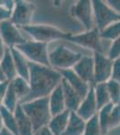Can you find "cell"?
Instances as JSON below:
<instances>
[{"instance_id": "26", "label": "cell", "mask_w": 120, "mask_h": 135, "mask_svg": "<svg viewBox=\"0 0 120 135\" xmlns=\"http://www.w3.org/2000/svg\"><path fill=\"white\" fill-rule=\"evenodd\" d=\"M114 104L110 103L108 104L105 107L101 108L99 113H98V117H99V122L102 131V134L103 135H108L109 132V127H108V123H109V115L111 109H112Z\"/></svg>"}, {"instance_id": "15", "label": "cell", "mask_w": 120, "mask_h": 135, "mask_svg": "<svg viewBox=\"0 0 120 135\" xmlns=\"http://www.w3.org/2000/svg\"><path fill=\"white\" fill-rule=\"evenodd\" d=\"M61 85H62L63 91H64L66 109L69 110L70 112H76L79 108L80 104H82L84 97L78 92H76L64 78H63Z\"/></svg>"}, {"instance_id": "4", "label": "cell", "mask_w": 120, "mask_h": 135, "mask_svg": "<svg viewBox=\"0 0 120 135\" xmlns=\"http://www.w3.org/2000/svg\"><path fill=\"white\" fill-rule=\"evenodd\" d=\"M82 56L81 52L74 51L65 45H58L54 50L49 51L50 67L56 70L74 69Z\"/></svg>"}, {"instance_id": "38", "label": "cell", "mask_w": 120, "mask_h": 135, "mask_svg": "<svg viewBox=\"0 0 120 135\" xmlns=\"http://www.w3.org/2000/svg\"><path fill=\"white\" fill-rule=\"evenodd\" d=\"M5 81H7V80H6L5 74H4L3 70H2V69H1V66H0V83L5 82Z\"/></svg>"}, {"instance_id": "24", "label": "cell", "mask_w": 120, "mask_h": 135, "mask_svg": "<svg viewBox=\"0 0 120 135\" xmlns=\"http://www.w3.org/2000/svg\"><path fill=\"white\" fill-rule=\"evenodd\" d=\"M0 113H1L2 117H3L4 125H5L6 129L10 131L14 135H19L18 128H17V122L14 113L10 112L9 110H7L3 105L0 106Z\"/></svg>"}, {"instance_id": "16", "label": "cell", "mask_w": 120, "mask_h": 135, "mask_svg": "<svg viewBox=\"0 0 120 135\" xmlns=\"http://www.w3.org/2000/svg\"><path fill=\"white\" fill-rule=\"evenodd\" d=\"M49 103L50 113H51L52 116L61 114V113L65 112V110H67L64 91H63V88L61 84L49 95Z\"/></svg>"}, {"instance_id": "27", "label": "cell", "mask_w": 120, "mask_h": 135, "mask_svg": "<svg viewBox=\"0 0 120 135\" xmlns=\"http://www.w3.org/2000/svg\"><path fill=\"white\" fill-rule=\"evenodd\" d=\"M100 36L102 40H109L111 42L120 37V20L115 22L104 31L100 32Z\"/></svg>"}, {"instance_id": "13", "label": "cell", "mask_w": 120, "mask_h": 135, "mask_svg": "<svg viewBox=\"0 0 120 135\" xmlns=\"http://www.w3.org/2000/svg\"><path fill=\"white\" fill-rule=\"evenodd\" d=\"M73 69L84 81L89 85L94 86V59H93V56H82Z\"/></svg>"}, {"instance_id": "11", "label": "cell", "mask_w": 120, "mask_h": 135, "mask_svg": "<svg viewBox=\"0 0 120 135\" xmlns=\"http://www.w3.org/2000/svg\"><path fill=\"white\" fill-rule=\"evenodd\" d=\"M34 9L35 6L30 2L23 0L15 1L14 8L13 10L10 20L20 28L32 25L30 21L33 16Z\"/></svg>"}, {"instance_id": "3", "label": "cell", "mask_w": 120, "mask_h": 135, "mask_svg": "<svg viewBox=\"0 0 120 135\" xmlns=\"http://www.w3.org/2000/svg\"><path fill=\"white\" fill-rule=\"evenodd\" d=\"M21 29L28 34L32 41L46 44L58 40L67 41L70 35L69 32H65L56 26L49 25H30Z\"/></svg>"}, {"instance_id": "28", "label": "cell", "mask_w": 120, "mask_h": 135, "mask_svg": "<svg viewBox=\"0 0 120 135\" xmlns=\"http://www.w3.org/2000/svg\"><path fill=\"white\" fill-rule=\"evenodd\" d=\"M111 103L114 104H120V84L113 79L108 80L106 83Z\"/></svg>"}, {"instance_id": "34", "label": "cell", "mask_w": 120, "mask_h": 135, "mask_svg": "<svg viewBox=\"0 0 120 135\" xmlns=\"http://www.w3.org/2000/svg\"><path fill=\"white\" fill-rule=\"evenodd\" d=\"M9 83L10 82H8V81H5V82L0 83V106L3 105L4 99H5L6 94V91H7Z\"/></svg>"}, {"instance_id": "23", "label": "cell", "mask_w": 120, "mask_h": 135, "mask_svg": "<svg viewBox=\"0 0 120 135\" xmlns=\"http://www.w3.org/2000/svg\"><path fill=\"white\" fill-rule=\"evenodd\" d=\"M94 90H95V97L96 101H97L98 108L99 111L101 108L105 107L108 104L111 103V99L108 94V88H107L106 83H100L94 85Z\"/></svg>"}, {"instance_id": "36", "label": "cell", "mask_w": 120, "mask_h": 135, "mask_svg": "<svg viewBox=\"0 0 120 135\" xmlns=\"http://www.w3.org/2000/svg\"><path fill=\"white\" fill-rule=\"evenodd\" d=\"M33 135H54V134L52 133V132L49 130V128L48 126H45V127H42L40 129L35 131Z\"/></svg>"}, {"instance_id": "19", "label": "cell", "mask_w": 120, "mask_h": 135, "mask_svg": "<svg viewBox=\"0 0 120 135\" xmlns=\"http://www.w3.org/2000/svg\"><path fill=\"white\" fill-rule=\"evenodd\" d=\"M11 52L14 57L17 75L29 81L30 79V61L25 58L23 53L16 48L11 49Z\"/></svg>"}, {"instance_id": "32", "label": "cell", "mask_w": 120, "mask_h": 135, "mask_svg": "<svg viewBox=\"0 0 120 135\" xmlns=\"http://www.w3.org/2000/svg\"><path fill=\"white\" fill-rule=\"evenodd\" d=\"M13 11L8 9L6 6V0L4 1L3 5H0V23L6 20H10L12 16Z\"/></svg>"}, {"instance_id": "29", "label": "cell", "mask_w": 120, "mask_h": 135, "mask_svg": "<svg viewBox=\"0 0 120 135\" xmlns=\"http://www.w3.org/2000/svg\"><path fill=\"white\" fill-rule=\"evenodd\" d=\"M84 135H103L100 125L98 114L86 122V126H85Z\"/></svg>"}, {"instance_id": "17", "label": "cell", "mask_w": 120, "mask_h": 135, "mask_svg": "<svg viewBox=\"0 0 120 135\" xmlns=\"http://www.w3.org/2000/svg\"><path fill=\"white\" fill-rule=\"evenodd\" d=\"M71 112L69 110H65V112L52 116L51 120L48 124V127L52 132L54 135H63L66 130L70 118Z\"/></svg>"}, {"instance_id": "1", "label": "cell", "mask_w": 120, "mask_h": 135, "mask_svg": "<svg viewBox=\"0 0 120 135\" xmlns=\"http://www.w3.org/2000/svg\"><path fill=\"white\" fill-rule=\"evenodd\" d=\"M62 75L56 69L30 62V94L24 103L37 98L49 97L50 94L62 83Z\"/></svg>"}, {"instance_id": "18", "label": "cell", "mask_w": 120, "mask_h": 135, "mask_svg": "<svg viewBox=\"0 0 120 135\" xmlns=\"http://www.w3.org/2000/svg\"><path fill=\"white\" fill-rule=\"evenodd\" d=\"M15 118L17 122V128H18L19 135H33L34 128L32 125V121L29 117L26 115L24 111L23 110L21 104L17 106L16 110L14 112Z\"/></svg>"}, {"instance_id": "2", "label": "cell", "mask_w": 120, "mask_h": 135, "mask_svg": "<svg viewBox=\"0 0 120 135\" xmlns=\"http://www.w3.org/2000/svg\"><path fill=\"white\" fill-rule=\"evenodd\" d=\"M20 104L26 115L32 121L34 131L48 126L52 118L49 97L37 98Z\"/></svg>"}, {"instance_id": "35", "label": "cell", "mask_w": 120, "mask_h": 135, "mask_svg": "<svg viewBox=\"0 0 120 135\" xmlns=\"http://www.w3.org/2000/svg\"><path fill=\"white\" fill-rule=\"evenodd\" d=\"M107 3L115 12L120 15V0H108Z\"/></svg>"}, {"instance_id": "22", "label": "cell", "mask_w": 120, "mask_h": 135, "mask_svg": "<svg viewBox=\"0 0 120 135\" xmlns=\"http://www.w3.org/2000/svg\"><path fill=\"white\" fill-rule=\"evenodd\" d=\"M10 83L18 97L20 104L24 103L30 94V86L29 81L21 77H17Z\"/></svg>"}, {"instance_id": "40", "label": "cell", "mask_w": 120, "mask_h": 135, "mask_svg": "<svg viewBox=\"0 0 120 135\" xmlns=\"http://www.w3.org/2000/svg\"><path fill=\"white\" fill-rule=\"evenodd\" d=\"M5 128V125H4V121H3V117L1 115V113H0V132Z\"/></svg>"}, {"instance_id": "21", "label": "cell", "mask_w": 120, "mask_h": 135, "mask_svg": "<svg viewBox=\"0 0 120 135\" xmlns=\"http://www.w3.org/2000/svg\"><path fill=\"white\" fill-rule=\"evenodd\" d=\"M86 121L76 114V112H71L66 130L63 135H84Z\"/></svg>"}, {"instance_id": "31", "label": "cell", "mask_w": 120, "mask_h": 135, "mask_svg": "<svg viewBox=\"0 0 120 135\" xmlns=\"http://www.w3.org/2000/svg\"><path fill=\"white\" fill-rule=\"evenodd\" d=\"M107 55L112 60H117L120 58V37L112 42Z\"/></svg>"}, {"instance_id": "20", "label": "cell", "mask_w": 120, "mask_h": 135, "mask_svg": "<svg viewBox=\"0 0 120 135\" xmlns=\"http://www.w3.org/2000/svg\"><path fill=\"white\" fill-rule=\"evenodd\" d=\"M0 66H1L2 70H3L6 80L8 82H12L13 80L18 77L14 57H13L12 52H11V49H9V48H7L5 56L0 61Z\"/></svg>"}, {"instance_id": "30", "label": "cell", "mask_w": 120, "mask_h": 135, "mask_svg": "<svg viewBox=\"0 0 120 135\" xmlns=\"http://www.w3.org/2000/svg\"><path fill=\"white\" fill-rule=\"evenodd\" d=\"M120 125V104H114L111 109L110 115H109V123H108V127H109V132L111 130L117 128Z\"/></svg>"}, {"instance_id": "37", "label": "cell", "mask_w": 120, "mask_h": 135, "mask_svg": "<svg viewBox=\"0 0 120 135\" xmlns=\"http://www.w3.org/2000/svg\"><path fill=\"white\" fill-rule=\"evenodd\" d=\"M6 50H7V47L6 46V44L4 43L3 40H2L1 36H0V61H1L2 59L5 56Z\"/></svg>"}, {"instance_id": "14", "label": "cell", "mask_w": 120, "mask_h": 135, "mask_svg": "<svg viewBox=\"0 0 120 135\" xmlns=\"http://www.w3.org/2000/svg\"><path fill=\"white\" fill-rule=\"evenodd\" d=\"M62 75L63 78L73 88L76 92H78L82 97L88 94L91 85H89L81 78L74 71L73 69H66V70H58Z\"/></svg>"}, {"instance_id": "5", "label": "cell", "mask_w": 120, "mask_h": 135, "mask_svg": "<svg viewBox=\"0 0 120 135\" xmlns=\"http://www.w3.org/2000/svg\"><path fill=\"white\" fill-rule=\"evenodd\" d=\"M16 49L20 51L30 62L50 67L49 44L28 40L24 43L17 46Z\"/></svg>"}, {"instance_id": "10", "label": "cell", "mask_w": 120, "mask_h": 135, "mask_svg": "<svg viewBox=\"0 0 120 135\" xmlns=\"http://www.w3.org/2000/svg\"><path fill=\"white\" fill-rule=\"evenodd\" d=\"M94 85L107 83L111 79L114 60L102 52H94Z\"/></svg>"}, {"instance_id": "6", "label": "cell", "mask_w": 120, "mask_h": 135, "mask_svg": "<svg viewBox=\"0 0 120 135\" xmlns=\"http://www.w3.org/2000/svg\"><path fill=\"white\" fill-rule=\"evenodd\" d=\"M95 27L102 32L115 22L120 20V15L108 6L107 1L92 0Z\"/></svg>"}, {"instance_id": "8", "label": "cell", "mask_w": 120, "mask_h": 135, "mask_svg": "<svg viewBox=\"0 0 120 135\" xmlns=\"http://www.w3.org/2000/svg\"><path fill=\"white\" fill-rule=\"evenodd\" d=\"M71 15L82 23L85 31H91L95 27L94 13L91 0H80L71 7Z\"/></svg>"}, {"instance_id": "9", "label": "cell", "mask_w": 120, "mask_h": 135, "mask_svg": "<svg viewBox=\"0 0 120 135\" xmlns=\"http://www.w3.org/2000/svg\"><path fill=\"white\" fill-rule=\"evenodd\" d=\"M0 36L6 46L9 49L16 48L28 41L23 35L21 28L15 25L11 20L0 23Z\"/></svg>"}, {"instance_id": "33", "label": "cell", "mask_w": 120, "mask_h": 135, "mask_svg": "<svg viewBox=\"0 0 120 135\" xmlns=\"http://www.w3.org/2000/svg\"><path fill=\"white\" fill-rule=\"evenodd\" d=\"M111 79L115 80V81L120 84V58L114 60Z\"/></svg>"}, {"instance_id": "25", "label": "cell", "mask_w": 120, "mask_h": 135, "mask_svg": "<svg viewBox=\"0 0 120 135\" xmlns=\"http://www.w3.org/2000/svg\"><path fill=\"white\" fill-rule=\"evenodd\" d=\"M20 104V101H19V98L17 97L16 93H15L14 88L9 83V86H8L7 91H6L5 99H4V103H3V106L6 107L7 110H9L10 112L14 113L15 110H16L17 106Z\"/></svg>"}, {"instance_id": "12", "label": "cell", "mask_w": 120, "mask_h": 135, "mask_svg": "<svg viewBox=\"0 0 120 135\" xmlns=\"http://www.w3.org/2000/svg\"><path fill=\"white\" fill-rule=\"evenodd\" d=\"M98 113H99V108L96 101L94 86H91L88 94L85 95L78 110L76 111V114L87 122L96 116Z\"/></svg>"}, {"instance_id": "7", "label": "cell", "mask_w": 120, "mask_h": 135, "mask_svg": "<svg viewBox=\"0 0 120 135\" xmlns=\"http://www.w3.org/2000/svg\"><path fill=\"white\" fill-rule=\"evenodd\" d=\"M68 42L75 43L76 45H79L92 51L93 52H102V39L100 36V32L97 28H94L91 31H84V32L76 34L70 33L68 39Z\"/></svg>"}, {"instance_id": "39", "label": "cell", "mask_w": 120, "mask_h": 135, "mask_svg": "<svg viewBox=\"0 0 120 135\" xmlns=\"http://www.w3.org/2000/svg\"><path fill=\"white\" fill-rule=\"evenodd\" d=\"M0 135H14V134L13 133V132H11L10 131H8L7 129L4 128V129L0 132Z\"/></svg>"}]
</instances>
